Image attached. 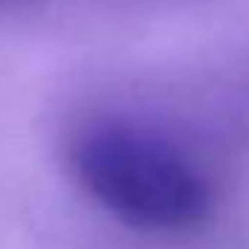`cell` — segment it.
<instances>
[{
	"mask_svg": "<svg viewBox=\"0 0 249 249\" xmlns=\"http://www.w3.org/2000/svg\"><path fill=\"white\" fill-rule=\"evenodd\" d=\"M247 96H249V87H247Z\"/></svg>",
	"mask_w": 249,
	"mask_h": 249,
	"instance_id": "3",
	"label": "cell"
},
{
	"mask_svg": "<svg viewBox=\"0 0 249 249\" xmlns=\"http://www.w3.org/2000/svg\"><path fill=\"white\" fill-rule=\"evenodd\" d=\"M70 171L107 214L133 229L180 232L206 220L212 180L160 130L130 119H93L67 151Z\"/></svg>",
	"mask_w": 249,
	"mask_h": 249,
	"instance_id": "1",
	"label": "cell"
},
{
	"mask_svg": "<svg viewBox=\"0 0 249 249\" xmlns=\"http://www.w3.org/2000/svg\"><path fill=\"white\" fill-rule=\"evenodd\" d=\"M23 3H35V0H0V9H9V6H23Z\"/></svg>",
	"mask_w": 249,
	"mask_h": 249,
	"instance_id": "2",
	"label": "cell"
}]
</instances>
